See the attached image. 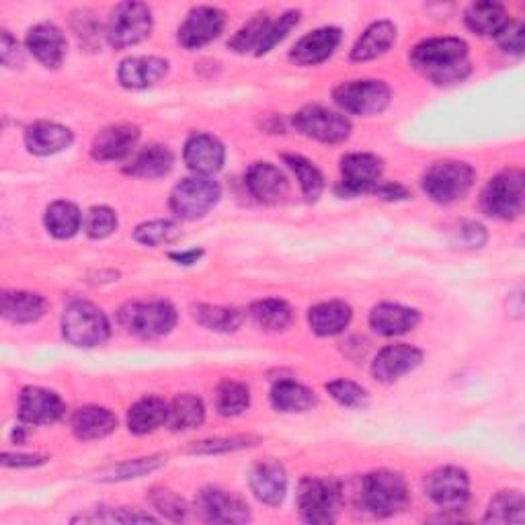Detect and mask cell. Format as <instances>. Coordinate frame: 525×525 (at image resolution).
I'll use <instances>...</instances> for the list:
<instances>
[{
  "label": "cell",
  "mask_w": 525,
  "mask_h": 525,
  "mask_svg": "<svg viewBox=\"0 0 525 525\" xmlns=\"http://www.w3.org/2000/svg\"><path fill=\"white\" fill-rule=\"evenodd\" d=\"M0 60L7 68H17L23 64V54L19 50V44L9 35V31H3V46H0Z\"/></svg>",
  "instance_id": "51"
},
{
  "label": "cell",
  "mask_w": 525,
  "mask_h": 525,
  "mask_svg": "<svg viewBox=\"0 0 525 525\" xmlns=\"http://www.w3.org/2000/svg\"><path fill=\"white\" fill-rule=\"evenodd\" d=\"M44 462H46L44 456H29V454H5L3 456V464L7 468H33Z\"/></svg>",
  "instance_id": "52"
},
{
  "label": "cell",
  "mask_w": 525,
  "mask_h": 525,
  "mask_svg": "<svg viewBox=\"0 0 525 525\" xmlns=\"http://www.w3.org/2000/svg\"><path fill=\"white\" fill-rule=\"evenodd\" d=\"M427 497L443 511L464 509L470 499V478L462 468L446 466L429 474L425 482Z\"/></svg>",
  "instance_id": "11"
},
{
  "label": "cell",
  "mask_w": 525,
  "mask_h": 525,
  "mask_svg": "<svg viewBox=\"0 0 525 525\" xmlns=\"http://www.w3.org/2000/svg\"><path fill=\"white\" fill-rule=\"evenodd\" d=\"M64 411V400L52 390L29 386L19 396V419L29 425H52Z\"/></svg>",
  "instance_id": "14"
},
{
  "label": "cell",
  "mask_w": 525,
  "mask_h": 525,
  "mask_svg": "<svg viewBox=\"0 0 525 525\" xmlns=\"http://www.w3.org/2000/svg\"><path fill=\"white\" fill-rule=\"evenodd\" d=\"M173 163H175L173 152L167 146L152 144L134 158L132 167H128V173H132L134 177H142V179H160V177L169 175V171L173 169Z\"/></svg>",
  "instance_id": "33"
},
{
  "label": "cell",
  "mask_w": 525,
  "mask_h": 525,
  "mask_svg": "<svg viewBox=\"0 0 525 525\" xmlns=\"http://www.w3.org/2000/svg\"><path fill=\"white\" fill-rule=\"evenodd\" d=\"M169 405L158 396L140 398L128 411V429L136 435H146L167 423Z\"/></svg>",
  "instance_id": "30"
},
{
  "label": "cell",
  "mask_w": 525,
  "mask_h": 525,
  "mask_svg": "<svg viewBox=\"0 0 525 525\" xmlns=\"http://www.w3.org/2000/svg\"><path fill=\"white\" fill-rule=\"evenodd\" d=\"M206 419V409L201 398L195 394H181L169 405L167 425L173 431H189L199 427Z\"/></svg>",
  "instance_id": "34"
},
{
  "label": "cell",
  "mask_w": 525,
  "mask_h": 525,
  "mask_svg": "<svg viewBox=\"0 0 525 525\" xmlns=\"http://www.w3.org/2000/svg\"><path fill=\"white\" fill-rule=\"evenodd\" d=\"M25 144L29 152L39 156L56 154L72 144V132L54 121H37L27 130Z\"/></svg>",
  "instance_id": "26"
},
{
  "label": "cell",
  "mask_w": 525,
  "mask_h": 525,
  "mask_svg": "<svg viewBox=\"0 0 525 525\" xmlns=\"http://www.w3.org/2000/svg\"><path fill=\"white\" fill-rule=\"evenodd\" d=\"M419 312L400 304H378L370 314V325L378 335L396 337L413 331L419 325Z\"/></svg>",
  "instance_id": "24"
},
{
  "label": "cell",
  "mask_w": 525,
  "mask_h": 525,
  "mask_svg": "<svg viewBox=\"0 0 525 525\" xmlns=\"http://www.w3.org/2000/svg\"><path fill=\"white\" fill-rule=\"evenodd\" d=\"M396 42V27L390 21H378L370 25L351 50V60L368 62L386 54Z\"/></svg>",
  "instance_id": "27"
},
{
  "label": "cell",
  "mask_w": 525,
  "mask_h": 525,
  "mask_svg": "<svg viewBox=\"0 0 525 525\" xmlns=\"http://www.w3.org/2000/svg\"><path fill=\"white\" fill-rule=\"evenodd\" d=\"M201 255H204L201 251H187V253H171L169 257H171L173 261L181 263V265H193V263H197V259H199Z\"/></svg>",
  "instance_id": "54"
},
{
  "label": "cell",
  "mask_w": 525,
  "mask_h": 525,
  "mask_svg": "<svg viewBox=\"0 0 525 525\" xmlns=\"http://www.w3.org/2000/svg\"><path fill=\"white\" fill-rule=\"evenodd\" d=\"M507 23V11L497 3H474L466 11V25L480 35H499Z\"/></svg>",
  "instance_id": "36"
},
{
  "label": "cell",
  "mask_w": 525,
  "mask_h": 525,
  "mask_svg": "<svg viewBox=\"0 0 525 525\" xmlns=\"http://www.w3.org/2000/svg\"><path fill=\"white\" fill-rule=\"evenodd\" d=\"M382 177V160L374 154H347L341 160L343 195L368 193L378 187Z\"/></svg>",
  "instance_id": "13"
},
{
  "label": "cell",
  "mask_w": 525,
  "mask_h": 525,
  "mask_svg": "<svg viewBox=\"0 0 525 525\" xmlns=\"http://www.w3.org/2000/svg\"><path fill=\"white\" fill-rule=\"evenodd\" d=\"M421 361H423V351L413 345L407 343L388 345L374 359L372 374L376 380L390 384L400 380L402 376H407L415 368H419Z\"/></svg>",
  "instance_id": "16"
},
{
  "label": "cell",
  "mask_w": 525,
  "mask_h": 525,
  "mask_svg": "<svg viewBox=\"0 0 525 525\" xmlns=\"http://www.w3.org/2000/svg\"><path fill=\"white\" fill-rule=\"evenodd\" d=\"M245 181L253 197H257L259 201H265V204H275V201H279L288 193L286 175L271 163L251 165Z\"/></svg>",
  "instance_id": "25"
},
{
  "label": "cell",
  "mask_w": 525,
  "mask_h": 525,
  "mask_svg": "<svg viewBox=\"0 0 525 525\" xmlns=\"http://www.w3.org/2000/svg\"><path fill=\"white\" fill-rule=\"evenodd\" d=\"M341 44V29L337 27H320L304 35L294 46L290 58L300 66H316L333 56Z\"/></svg>",
  "instance_id": "20"
},
{
  "label": "cell",
  "mask_w": 525,
  "mask_h": 525,
  "mask_svg": "<svg viewBox=\"0 0 525 525\" xmlns=\"http://www.w3.org/2000/svg\"><path fill=\"white\" fill-rule=\"evenodd\" d=\"M169 70V62L154 56L128 58L119 64L117 78L126 89H146L158 83Z\"/></svg>",
  "instance_id": "23"
},
{
  "label": "cell",
  "mask_w": 525,
  "mask_h": 525,
  "mask_svg": "<svg viewBox=\"0 0 525 525\" xmlns=\"http://www.w3.org/2000/svg\"><path fill=\"white\" fill-rule=\"evenodd\" d=\"M193 316L201 327L218 333H232L240 327L242 314L234 308H222V306H210V304H199L193 308Z\"/></svg>",
  "instance_id": "39"
},
{
  "label": "cell",
  "mask_w": 525,
  "mask_h": 525,
  "mask_svg": "<svg viewBox=\"0 0 525 525\" xmlns=\"http://www.w3.org/2000/svg\"><path fill=\"white\" fill-rule=\"evenodd\" d=\"M152 31V13L142 3H124L115 7L107 23V39L115 50L136 46Z\"/></svg>",
  "instance_id": "8"
},
{
  "label": "cell",
  "mask_w": 525,
  "mask_h": 525,
  "mask_svg": "<svg viewBox=\"0 0 525 525\" xmlns=\"http://www.w3.org/2000/svg\"><path fill=\"white\" fill-rule=\"evenodd\" d=\"M341 503H343V493L339 480L308 476L300 482L298 507L306 523H314V525L333 523L341 513Z\"/></svg>",
  "instance_id": "3"
},
{
  "label": "cell",
  "mask_w": 525,
  "mask_h": 525,
  "mask_svg": "<svg viewBox=\"0 0 525 525\" xmlns=\"http://www.w3.org/2000/svg\"><path fill=\"white\" fill-rule=\"evenodd\" d=\"M378 193L384 197V199H407L409 197V191L402 187V185H396V183H388V185H382L378 189Z\"/></svg>",
  "instance_id": "53"
},
{
  "label": "cell",
  "mask_w": 525,
  "mask_h": 525,
  "mask_svg": "<svg viewBox=\"0 0 525 525\" xmlns=\"http://www.w3.org/2000/svg\"><path fill=\"white\" fill-rule=\"evenodd\" d=\"M251 318L255 325L265 331H284L292 325L294 312L288 302L277 298H265L251 306Z\"/></svg>",
  "instance_id": "35"
},
{
  "label": "cell",
  "mask_w": 525,
  "mask_h": 525,
  "mask_svg": "<svg viewBox=\"0 0 525 525\" xmlns=\"http://www.w3.org/2000/svg\"><path fill=\"white\" fill-rule=\"evenodd\" d=\"M294 126L300 134L327 144L343 142L351 134V124L345 115L318 105L298 111L294 115Z\"/></svg>",
  "instance_id": "12"
},
{
  "label": "cell",
  "mask_w": 525,
  "mask_h": 525,
  "mask_svg": "<svg viewBox=\"0 0 525 525\" xmlns=\"http://www.w3.org/2000/svg\"><path fill=\"white\" fill-rule=\"evenodd\" d=\"M62 333L70 345L97 347L109 337V320L95 304L76 300L62 316Z\"/></svg>",
  "instance_id": "5"
},
{
  "label": "cell",
  "mask_w": 525,
  "mask_h": 525,
  "mask_svg": "<svg viewBox=\"0 0 525 525\" xmlns=\"http://www.w3.org/2000/svg\"><path fill=\"white\" fill-rule=\"evenodd\" d=\"M167 460L163 456H150V458H136V460H128L124 464H119L115 468H111L103 480H128V478H140L144 474H150L154 470H158L163 466Z\"/></svg>",
  "instance_id": "45"
},
{
  "label": "cell",
  "mask_w": 525,
  "mask_h": 525,
  "mask_svg": "<svg viewBox=\"0 0 525 525\" xmlns=\"http://www.w3.org/2000/svg\"><path fill=\"white\" fill-rule=\"evenodd\" d=\"M329 394L347 409H363L368 405V392L351 380H335L327 384Z\"/></svg>",
  "instance_id": "47"
},
{
  "label": "cell",
  "mask_w": 525,
  "mask_h": 525,
  "mask_svg": "<svg viewBox=\"0 0 525 525\" xmlns=\"http://www.w3.org/2000/svg\"><path fill=\"white\" fill-rule=\"evenodd\" d=\"M269 23H271V21L267 19V15H257L255 19H251L245 27H242V29L230 39L228 46H230L234 52H238V54H245V52H249V50H259V46H261V42H263V35H265V31H267Z\"/></svg>",
  "instance_id": "43"
},
{
  "label": "cell",
  "mask_w": 525,
  "mask_h": 525,
  "mask_svg": "<svg viewBox=\"0 0 525 525\" xmlns=\"http://www.w3.org/2000/svg\"><path fill=\"white\" fill-rule=\"evenodd\" d=\"M257 437H247V435H236V437H216V439H206L199 441L195 446H191L187 452L189 454H228L236 450H245L257 446Z\"/></svg>",
  "instance_id": "44"
},
{
  "label": "cell",
  "mask_w": 525,
  "mask_h": 525,
  "mask_svg": "<svg viewBox=\"0 0 525 525\" xmlns=\"http://www.w3.org/2000/svg\"><path fill=\"white\" fill-rule=\"evenodd\" d=\"M48 310L44 296L31 292H5L3 296V314L17 325H29L37 322Z\"/></svg>",
  "instance_id": "32"
},
{
  "label": "cell",
  "mask_w": 525,
  "mask_h": 525,
  "mask_svg": "<svg viewBox=\"0 0 525 525\" xmlns=\"http://www.w3.org/2000/svg\"><path fill=\"white\" fill-rule=\"evenodd\" d=\"M523 25L519 21H509L501 31H499V44L505 52L513 54H523Z\"/></svg>",
  "instance_id": "50"
},
{
  "label": "cell",
  "mask_w": 525,
  "mask_h": 525,
  "mask_svg": "<svg viewBox=\"0 0 525 525\" xmlns=\"http://www.w3.org/2000/svg\"><path fill=\"white\" fill-rule=\"evenodd\" d=\"M284 160H286V165L296 173L306 201H316L320 197L322 189H325V179H322V173L304 156L286 154Z\"/></svg>",
  "instance_id": "41"
},
{
  "label": "cell",
  "mask_w": 525,
  "mask_h": 525,
  "mask_svg": "<svg viewBox=\"0 0 525 525\" xmlns=\"http://www.w3.org/2000/svg\"><path fill=\"white\" fill-rule=\"evenodd\" d=\"M83 216L70 201H54L46 212V228L56 238H70L80 230Z\"/></svg>",
  "instance_id": "37"
},
{
  "label": "cell",
  "mask_w": 525,
  "mask_h": 525,
  "mask_svg": "<svg viewBox=\"0 0 525 525\" xmlns=\"http://www.w3.org/2000/svg\"><path fill=\"white\" fill-rule=\"evenodd\" d=\"M220 195V185L208 177L183 179L171 193V210L181 220H197L218 204Z\"/></svg>",
  "instance_id": "7"
},
{
  "label": "cell",
  "mask_w": 525,
  "mask_h": 525,
  "mask_svg": "<svg viewBox=\"0 0 525 525\" xmlns=\"http://www.w3.org/2000/svg\"><path fill=\"white\" fill-rule=\"evenodd\" d=\"M251 405V392L242 382L224 380L216 392V409L224 417H236L245 413Z\"/></svg>",
  "instance_id": "40"
},
{
  "label": "cell",
  "mask_w": 525,
  "mask_h": 525,
  "mask_svg": "<svg viewBox=\"0 0 525 525\" xmlns=\"http://www.w3.org/2000/svg\"><path fill=\"white\" fill-rule=\"evenodd\" d=\"M249 484H251V491L261 503L269 507H277L286 497L288 476H286L284 466L273 458H267V460L257 462L251 468Z\"/></svg>",
  "instance_id": "18"
},
{
  "label": "cell",
  "mask_w": 525,
  "mask_h": 525,
  "mask_svg": "<svg viewBox=\"0 0 525 525\" xmlns=\"http://www.w3.org/2000/svg\"><path fill=\"white\" fill-rule=\"evenodd\" d=\"M150 501L160 513H163L169 519H173V521H181L187 515L185 501L181 497H177L169 489H152L150 491Z\"/></svg>",
  "instance_id": "48"
},
{
  "label": "cell",
  "mask_w": 525,
  "mask_h": 525,
  "mask_svg": "<svg viewBox=\"0 0 525 525\" xmlns=\"http://www.w3.org/2000/svg\"><path fill=\"white\" fill-rule=\"evenodd\" d=\"M72 431L78 439L93 441L103 439L115 431L117 419L109 409L103 407H83L72 415Z\"/></svg>",
  "instance_id": "29"
},
{
  "label": "cell",
  "mask_w": 525,
  "mask_h": 525,
  "mask_svg": "<svg viewBox=\"0 0 525 525\" xmlns=\"http://www.w3.org/2000/svg\"><path fill=\"white\" fill-rule=\"evenodd\" d=\"M482 208L501 220L517 218L523 212V173L511 169L491 179L482 193Z\"/></svg>",
  "instance_id": "9"
},
{
  "label": "cell",
  "mask_w": 525,
  "mask_h": 525,
  "mask_svg": "<svg viewBox=\"0 0 525 525\" xmlns=\"http://www.w3.org/2000/svg\"><path fill=\"white\" fill-rule=\"evenodd\" d=\"M185 165L197 175H212L222 169L226 150L222 142L210 134H193L183 150Z\"/></svg>",
  "instance_id": "19"
},
{
  "label": "cell",
  "mask_w": 525,
  "mask_h": 525,
  "mask_svg": "<svg viewBox=\"0 0 525 525\" xmlns=\"http://www.w3.org/2000/svg\"><path fill=\"white\" fill-rule=\"evenodd\" d=\"M140 138V130L132 124H115L99 132L93 140V158L109 163V160H121L136 148Z\"/></svg>",
  "instance_id": "21"
},
{
  "label": "cell",
  "mask_w": 525,
  "mask_h": 525,
  "mask_svg": "<svg viewBox=\"0 0 525 525\" xmlns=\"http://www.w3.org/2000/svg\"><path fill=\"white\" fill-rule=\"evenodd\" d=\"M271 405L281 413H306L316 407V396L304 384L294 380H279L271 388Z\"/></svg>",
  "instance_id": "31"
},
{
  "label": "cell",
  "mask_w": 525,
  "mask_h": 525,
  "mask_svg": "<svg viewBox=\"0 0 525 525\" xmlns=\"http://www.w3.org/2000/svg\"><path fill=\"white\" fill-rule=\"evenodd\" d=\"M117 228V216L107 206H97L89 210L85 220V230L91 238H107Z\"/></svg>",
  "instance_id": "49"
},
{
  "label": "cell",
  "mask_w": 525,
  "mask_h": 525,
  "mask_svg": "<svg viewBox=\"0 0 525 525\" xmlns=\"http://www.w3.org/2000/svg\"><path fill=\"white\" fill-rule=\"evenodd\" d=\"M310 329L320 337H335L343 333L351 322V308L345 302H322L310 308Z\"/></svg>",
  "instance_id": "28"
},
{
  "label": "cell",
  "mask_w": 525,
  "mask_h": 525,
  "mask_svg": "<svg viewBox=\"0 0 525 525\" xmlns=\"http://www.w3.org/2000/svg\"><path fill=\"white\" fill-rule=\"evenodd\" d=\"M413 66L435 85H454L470 74L468 46L460 37H431L411 54Z\"/></svg>",
  "instance_id": "1"
},
{
  "label": "cell",
  "mask_w": 525,
  "mask_h": 525,
  "mask_svg": "<svg viewBox=\"0 0 525 525\" xmlns=\"http://www.w3.org/2000/svg\"><path fill=\"white\" fill-rule=\"evenodd\" d=\"M119 322L132 335L156 339L169 335L177 325V310L165 300L130 302L119 310Z\"/></svg>",
  "instance_id": "4"
},
{
  "label": "cell",
  "mask_w": 525,
  "mask_h": 525,
  "mask_svg": "<svg viewBox=\"0 0 525 525\" xmlns=\"http://www.w3.org/2000/svg\"><path fill=\"white\" fill-rule=\"evenodd\" d=\"M226 17L220 9L197 7L193 9L179 29V42L187 50L208 46L222 33Z\"/></svg>",
  "instance_id": "15"
},
{
  "label": "cell",
  "mask_w": 525,
  "mask_h": 525,
  "mask_svg": "<svg viewBox=\"0 0 525 525\" xmlns=\"http://www.w3.org/2000/svg\"><path fill=\"white\" fill-rule=\"evenodd\" d=\"M335 101L347 113L376 115L390 103V89L382 80H349L335 89Z\"/></svg>",
  "instance_id": "10"
},
{
  "label": "cell",
  "mask_w": 525,
  "mask_h": 525,
  "mask_svg": "<svg viewBox=\"0 0 525 525\" xmlns=\"http://www.w3.org/2000/svg\"><path fill=\"white\" fill-rule=\"evenodd\" d=\"M359 503L374 517H392L409 503L407 482L398 472L378 470L363 476L359 489Z\"/></svg>",
  "instance_id": "2"
},
{
  "label": "cell",
  "mask_w": 525,
  "mask_h": 525,
  "mask_svg": "<svg viewBox=\"0 0 525 525\" xmlns=\"http://www.w3.org/2000/svg\"><path fill=\"white\" fill-rule=\"evenodd\" d=\"M181 230L175 222L171 220H152L146 224H140L134 232V238L144 247H160L167 245V242H173L179 238Z\"/></svg>",
  "instance_id": "42"
},
{
  "label": "cell",
  "mask_w": 525,
  "mask_h": 525,
  "mask_svg": "<svg viewBox=\"0 0 525 525\" xmlns=\"http://www.w3.org/2000/svg\"><path fill=\"white\" fill-rule=\"evenodd\" d=\"M525 501L519 491H501L489 505L484 521L487 523H523Z\"/></svg>",
  "instance_id": "38"
},
{
  "label": "cell",
  "mask_w": 525,
  "mask_h": 525,
  "mask_svg": "<svg viewBox=\"0 0 525 525\" xmlns=\"http://www.w3.org/2000/svg\"><path fill=\"white\" fill-rule=\"evenodd\" d=\"M298 23H300V11H288V13L281 15L275 23H269L257 54L263 56V54L271 52L279 42H284L294 27H298Z\"/></svg>",
  "instance_id": "46"
},
{
  "label": "cell",
  "mask_w": 525,
  "mask_h": 525,
  "mask_svg": "<svg viewBox=\"0 0 525 525\" xmlns=\"http://www.w3.org/2000/svg\"><path fill=\"white\" fill-rule=\"evenodd\" d=\"M197 509L210 523H247L251 513L247 503L222 489H204L197 495Z\"/></svg>",
  "instance_id": "17"
},
{
  "label": "cell",
  "mask_w": 525,
  "mask_h": 525,
  "mask_svg": "<svg viewBox=\"0 0 525 525\" xmlns=\"http://www.w3.org/2000/svg\"><path fill=\"white\" fill-rule=\"evenodd\" d=\"M474 177L476 173L470 165L458 163V160H443L427 169L421 183L423 191L437 204H454L470 191Z\"/></svg>",
  "instance_id": "6"
},
{
  "label": "cell",
  "mask_w": 525,
  "mask_h": 525,
  "mask_svg": "<svg viewBox=\"0 0 525 525\" xmlns=\"http://www.w3.org/2000/svg\"><path fill=\"white\" fill-rule=\"evenodd\" d=\"M29 52L48 68H58L66 56V37L52 23H39L27 33Z\"/></svg>",
  "instance_id": "22"
}]
</instances>
